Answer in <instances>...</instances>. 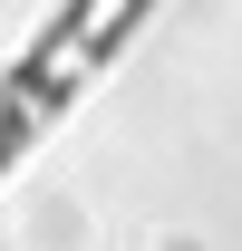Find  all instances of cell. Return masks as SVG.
Returning <instances> with one entry per match:
<instances>
[{"label": "cell", "mask_w": 242, "mask_h": 251, "mask_svg": "<svg viewBox=\"0 0 242 251\" xmlns=\"http://www.w3.org/2000/svg\"><path fill=\"white\" fill-rule=\"evenodd\" d=\"M175 0H49L39 29L0 58V184L126 68V49L165 20Z\"/></svg>", "instance_id": "cell-1"}]
</instances>
